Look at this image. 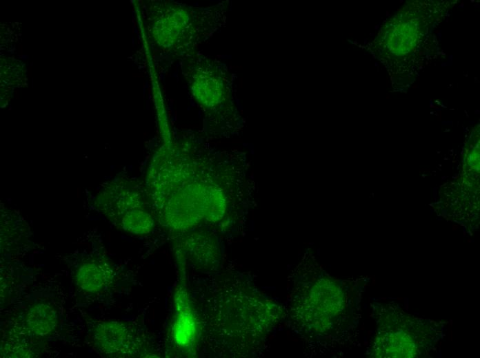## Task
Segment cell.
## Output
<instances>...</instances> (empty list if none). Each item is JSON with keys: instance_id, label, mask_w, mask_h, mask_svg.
Here are the masks:
<instances>
[{"instance_id": "1", "label": "cell", "mask_w": 480, "mask_h": 358, "mask_svg": "<svg viewBox=\"0 0 480 358\" xmlns=\"http://www.w3.org/2000/svg\"><path fill=\"white\" fill-rule=\"evenodd\" d=\"M377 330L372 357H427L443 333V323L408 313L394 302L374 304Z\"/></svg>"}, {"instance_id": "2", "label": "cell", "mask_w": 480, "mask_h": 358, "mask_svg": "<svg viewBox=\"0 0 480 358\" xmlns=\"http://www.w3.org/2000/svg\"><path fill=\"white\" fill-rule=\"evenodd\" d=\"M157 8L152 34L157 47L172 58L182 60L196 53L219 25L215 6L197 8L165 1Z\"/></svg>"}, {"instance_id": "3", "label": "cell", "mask_w": 480, "mask_h": 358, "mask_svg": "<svg viewBox=\"0 0 480 358\" xmlns=\"http://www.w3.org/2000/svg\"><path fill=\"white\" fill-rule=\"evenodd\" d=\"M433 3L412 1L381 28L375 39L377 56L390 66L408 63L419 52L433 21Z\"/></svg>"}, {"instance_id": "4", "label": "cell", "mask_w": 480, "mask_h": 358, "mask_svg": "<svg viewBox=\"0 0 480 358\" xmlns=\"http://www.w3.org/2000/svg\"><path fill=\"white\" fill-rule=\"evenodd\" d=\"M301 296L297 305L298 317L317 333H333L347 317L346 291L339 282L326 275L310 282Z\"/></svg>"}, {"instance_id": "5", "label": "cell", "mask_w": 480, "mask_h": 358, "mask_svg": "<svg viewBox=\"0 0 480 358\" xmlns=\"http://www.w3.org/2000/svg\"><path fill=\"white\" fill-rule=\"evenodd\" d=\"M182 73L194 101L208 114L221 113L230 103V84L220 64L199 52L181 61Z\"/></svg>"}, {"instance_id": "6", "label": "cell", "mask_w": 480, "mask_h": 358, "mask_svg": "<svg viewBox=\"0 0 480 358\" xmlns=\"http://www.w3.org/2000/svg\"><path fill=\"white\" fill-rule=\"evenodd\" d=\"M94 339L99 349L108 355L131 354L138 346L132 331L120 322L98 323L94 329Z\"/></svg>"}, {"instance_id": "7", "label": "cell", "mask_w": 480, "mask_h": 358, "mask_svg": "<svg viewBox=\"0 0 480 358\" xmlns=\"http://www.w3.org/2000/svg\"><path fill=\"white\" fill-rule=\"evenodd\" d=\"M186 295L181 286L176 294L177 315L173 328L174 341L184 347L192 344L196 335V323Z\"/></svg>"}, {"instance_id": "8", "label": "cell", "mask_w": 480, "mask_h": 358, "mask_svg": "<svg viewBox=\"0 0 480 358\" xmlns=\"http://www.w3.org/2000/svg\"><path fill=\"white\" fill-rule=\"evenodd\" d=\"M112 278L109 266L101 262H89L81 264L75 273L78 287L86 293H97L103 289Z\"/></svg>"}, {"instance_id": "9", "label": "cell", "mask_w": 480, "mask_h": 358, "mask_svg": "<svg viewBox=\"0 0 480 358\" xmlns=\"http://www.w3.org/2000/svg\"><path fill=\"white\" fill-rule=\"evenodd\" d=\"M124 190L115 196L112 200H107L103 206L104 213L117 224L134 211L145 209V202L137 192Z\"/></svg>"}, {"instance_id": "10", "label": "cell", "mask_w": 480, "mask_h": 358, "mask_svg": "<svg viewBox=\"0 0 480 358\" xmlns=\"http://www.w3.org/2000/svg\"><path fill=\"white\" fill-rule=\"evenodd\" d=\"M26 322L30 331L40 337L48 336L54 332L58 324L57 311L46 303L32 306L26 316Z\"/></svg>"}]
</instances>
